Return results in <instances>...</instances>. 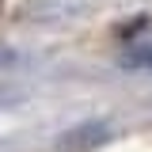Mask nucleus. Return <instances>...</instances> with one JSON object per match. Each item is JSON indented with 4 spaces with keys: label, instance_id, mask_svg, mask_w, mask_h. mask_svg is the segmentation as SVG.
Instances as JSON below:
<instances>
[{
    "label": "nucleus",
    "instance_id": "f257e3e1",
    "mask_svg": "<svg viewBox=\"0 0 152 152\" xmlns=\"http://www.w3.org/2000/svg\"><path fill=\"white\" fill-rule=\"evenodd\" d=\"M103 141H110V122H80L72 129H65L57 137V152H88V148H99Z\"/></svg>",
    "mask_w": 152,
    "mask_h": 152
},
{
    "label": "nucleus",
    "instance_id": "f03ea898",
    "mask_svg": "<svg viewBox=\"0 0 152 152\" xmlns=\"http://www.w3.org/2000/svg\"><path fill=\"white\" fill-rule=\"evenodd\" d=\"M126 65H129V69H145V72H152V46L129 53V57H126Z\"/></svg>",
    "mask_w": 152,
    "mask_h": 152
},
{
    "label": "nucleus",
    "instance_id": "7ed1b4c3",
    "mask_svg": "<svg viewBox=\"0 0 152 152\" xmlns=\"http://www.w3.org/2000/svg\"><path fill=\"white\" fill-rule=\"evenodd\" d=\"M23 99H27V91H19V88H8V84H0V110L15 107V103H23Z\"/></svg>",
    "mask_w": 152,
    "mask_h": 152
}]
</instances>
